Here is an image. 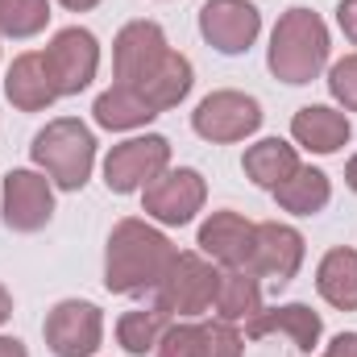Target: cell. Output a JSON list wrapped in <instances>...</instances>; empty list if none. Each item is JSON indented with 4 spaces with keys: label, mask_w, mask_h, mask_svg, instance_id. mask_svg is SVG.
<instances>
[{
    "label": "cell",
    "mask_w": 357,
    "mask_h": 357,
    "mask_svg": "<svg viewBox=\"0 0 357 357\" xmlns=\"http://www.w3.org/2000/svg\"><path fill=\"white\" fill-rule=\"evenodd\" d=\"M175 245L150 220L125 216L112 225L104 245V287L112 295H146L162 282L167 266L175 262Z\"/></svg>",
    "instance_id": "1"
},
{
    "label": "cell",
    "mask_w": 357,
    "mask_h": 357,
    "mask_svg": "<svg viewBox=\"0 0 357 357\" xmlns=\"http://www.w3.org/2000/svg\"><path fill=\"white\" fill-rule=\"evenodd\" d=\"M328 25L320 21V13L312 8H287L270 33L266 46V67L274 79L303 88L312 79H320V71L328 67Z\"/></svg>",
    "instance_id": "2"
},
{
    "label": "cell",
    "mask_w": 357,
    "mask_h": 357,
    "mask_svg": "<svg viewBox=\"0 0 357 357\" xmlns=\"http://www.w3.org/2000/svg\"><path fill=\"white\" fill-rule=\"evenodd\" d=\"M29 158L59 191H84L96 167V137L79 116H54L46 129L33 133Z\"/></svg>",
    "instance_id": "3"
},
{
    "label": "cell",
    "mask_w": 357,
    "mask_h": 357,
    "mask_svg": "<svg viewBox=\"0 0 357 357\" xmlns=\"http://www.w3.org/2000/svg\"><path fill=\"white\" fill-rule=\"evenodd\" d=\"M216 287H220V270L212 258L178 250L175 262L162 274V282L154 287V307H162L171 320H195V316L212 312Z\"/></svg>",
    "instance_id": "4"
},
{
    "label": "cell",
    "mask_w": 357,
    "mask_h": 357,
    "mask_svg": "<svg viewBox=\"0 0 357 357\" xmlns=\"http://www.w3.org/2000/svg\"><path fill=\"white\" fill-rule=\"evenodd\" d=\"M162 171H171V142L162 133H142L108 150L104 187L116 195H133V191H146Z\"/></svg>",
    "instance_id": "5"
},
{
    "label": "cell",
    "mask_w": 357,
    "mask_h": 357,
    "mask_svg": "<svg viewBox=\"0 0 357 357\" xmlns=\"http://www.w3.org/2000/svg\"><path fill=\"white\" fill-rule=\"evenodd\" d=\"M191 129L212 142V146H233V142H245L262 129V104L245 91H212L195 104L191 112Z\"/></svg>",
    "instance_id": "6"
},
{
    "label": "cell",
    "mask_w": 357,
    "mask_h": 357,
    "mask_svg": "<svg viewBox=\"0 0 357 357\" xmlns=\"http://www.w3.org/2000/svg\"><path fill=\"white\" fill-rule=\"evenodd\" d=\"M208 204V183L195 167H171L142 191V212L146 220H158L167 229L191 225Z\"/></svg>",
    "instance_id": "7"
},
{
    "label": "cell",
    "mask_w": 357,
    "mask_h": 357,
    "mask_svg": "<svg viewBox=\"0 0 357 357\" xmlns=\"http://www.w3.org/2000/svg\"><path fill=\"white\" fill-rule=\"evenodd\" d=\"M42 337L54 357H96L104 345V312L91 299H59L46 312Z\"/></svg>",
    "instance_id": "8"
},
{
    "label": "cell",
    "mask_w": 357,
    "mask_h": 357,
    "mask_svg": "<svg viewBox=\"0 0 357 357\" xmlns=\"http://www.w3.org/2000/svg\"><path fill=\"white\" fill-rule=\"evenodd\" d=\"M0 216L13 233H42L54 216V183L33 167L8 171L0 183Z\"/></svg>",
    "instance_id": "9"
},
{
    "label": "cell",
    "mask_w": 357,
    "mask_h": 357,
    "mask_svg": "<svg viewBox=\"0 0 357 357\" xmlns=\"http://www.w3.org/2000/svg\"><path fill=\"white\" fill-rule=\"evenodd\" d=\"M42 59H46V71H50L59 96H79L84 88H91V79L100 71V42L84 25H67L50 38Z\"/></svg>",
    "instance_id": "10"
},
{
    "label": "cell",
    "mask_w": 357,
    "mask_h": 357,
    "mask_svg": "<svg viewBox=\"0 0 357 357\" xmlns=\"http://www.w3.org/2000/svg\"><path fill=\"white\" fill-rule=\"evenodd\" d=\"M303 254H307V245H303V233L295 225L262 220L254 229V250H250L245 270H254L258 278H270V282L287 287L299 274V266H303Z\"/></svg>",
    "instance_id": "11"
},
{
    "label": "cell",
    "mask_w": 357,
    "mask_h": 357,
    "mask_svg": "<svg viewBox=\"0 0 357 357\" xmlns=\"http://www.w3.org/2000/svg\"><path fill=\"white\" fill-rule=\"evenodd\" d=\"M199 33L220 54H245L262 33V13L250 0H208L199 8Z\"/></svg>",
    "instance_id": "12"
},
{
    "label": "cell",
    "mask_w": 357,
    "mask_h": 357,
    "mask_svg": "<svg viewBox=\"0 0 357 357\" xmlns=\"http://www.w3.org/2000/svg\"><path fill=\"white\" fill-rule=\"evenodd\" d=\"M167 54H171V42H167L158 21H129V25H121V33L112 42L116 84H142L146 75L158 71V63Z\"/></svg>",
    "instance_id": "13"
},
{
    "label": "cell",
    "mask_w": 357,
    "mask_h": 357,
    "mask_svg": "<svg viewBox=\"0 0 357 357\" xmlns=\"http://www.w3.org/2000/svg\"><path fill=\"white\" fill-rule=\"evenodd\" d=\"M262 337H287L303 357L320 349L324 337V320L320 312H312L307 303H278V307H262L250 324H245V341H262Z\"/></svg>",
    "instance_id": "14"
},
{
    "label": "cell",
    "mask_w": 357,
    "mask_h": 357,
    "mask_svg": "<svg viewBox=\"0 0 357 357\" xmlns=\"http://www.w3.org/2000/svg\"><path fill=\"white\" fill-rule=\"evenodd\" d=\"M254 220H245L241 212L225 208V212H212L204 225H199V254L212 258L220 270L245 266L250 262V250H254Z\"/></svg>",
    "instance_id": "15"
},
{
    "label": "cell",
    "mask_w": 357,
    "mask_h": 357,
    "mask_svg": "<svg viewBox=\"0 0 357 357\" xmlns=\"http://www.w3.org/2000/svg\"><path fill=\"white\" fill-rule=\"evenodd\" d=\"M291 137L295 146L312 150V154H337L341 146H349L354 137V125L341 108H328V104H307L291 116Z\"/></svg>",
    "instance_id": "16"
},
{
    "label": "cell",
    "mask_w": 357,
    "mask_h": 357,
    "mask_svg": "<svg viewBox=\"0 0 357 357\" xmlns=\"http://www.w3.org/2000/svg\"><path fill=\"white\" fill-rule=\"evenodd\" d=\"M4 100L17 112H42V108H50L59 100V88H54V79L46 71V59L38 50L13 59V67L4 75Z\"/></svg>",
    "instance_id": "17"
},
{
    "label": "cell",
    "mask_w": 357,
    "mask_h": 357,
    "mask_svg": "<svg viewBox=\"0 0 357 357\" xmlns=\"http://www.w3.org/2000/svg\"><path fill=\"white\" fill-rule=\"evenodd\" d=\"M91 116L100 129H112V133H133V129H146L158 112L146 104V96L129 84H112L96 96L91 104Z\"/></svg>",
    "instance_id": "18"
},
{
    "label": "cell",
    "mask_w": 357,
    "mask_h": 357,
    "mask_svg": "<svg viewBox=\"0 0 357 357\" xmlns=\"http://www.w3.org/2000/svg\"><path fill=\"white\" fill-rule=\"evenodd\" d=\"M216 320L229 324H250L262 312V278L245 266L220 270V287H216V303H212Z\"/></svg>",
    "instance_id": "19"
},
{
    "label": "cell",
    "mask_w": 357,
    "mask_h": 357,
    "mask_svg": "<svg viewBox=\"0 0 357 357\" xmlns=\"http://www.w3.org/2000/svg\"><path fill=\"white\" fill-rule=\"evenodd\" d=\"M299 167H303V162H299V150H295L291 142H282V137H262V142H254V146L245 150V158H241L245 178H250L254 187H262V191H274L278 183H287Z\"/></svg>",
    "instance_id": "20"
},
{
    "label": "cell",
    "mask_w": 357,
    "mask_h": 357,
    "mask_svg": "<svg viewBox=\"0 0 357 357\" xmlns=\"http://www.w3.org/2000/svg\"><path fill=\"white\" fill-rule=\"evenodd\" d=\"M191 84H195V67H191V59L178 54V50H171V54L158 63L154 75H146L142 84H129V88L142 91L146 104H150L154 112H171V108H178V104L187 100Z\"/></svg>",
    "instance_id": "21"
},
{
    "label": "cell",
    "mask_w": 357,
    "mask_h": 357,
    "mask_svg": "<svg viewBox=\"0 0 357 357\" xmlns=\"http://www.w3.org/2000/svg\"><path fill=\"white\" fill-rule=\"evenodd\" d=\"M316 291L328 307L357 312V250H349V245L328 250L316 266Z\"/></svg>",
    "instance_id": "22"
},
{
    "label": "cell",
    "mask_w": 357,
    "mask_h": 357,
    "mask_svg": "<svg viewBox=\"0 0 357 357\" xmlns=\"http://www.w3.org/2000/svg\"><path fill=\"white\" fill-rule=\"evenodd\" d=\"M270 195H274L278 208L291 212V216H316V212H324L328 199H333V178L324 175L320 167H299L287 183H278Z\"/></svg>",
    "instance_id": "23"
},
{
    "label": "cell",
    "mask_w": 357,
    "mask_h": 357,
    "mask_svg": "<svg viewBox=\"0 0 357 357\" xmlns=\"http://www.w3.org/2000/svg\"><path fill=\"white\" fill-rule=\"evenodd\" d=\"M167 328H171V316L162 307H133L116 320V345L129 357H146L158 349Z\"/></svg>",
    "instance_id": "24"
},
{
    "label": "cell",
    "mask_w": 357,
    "mask_h": 357,
    "mask_svg": "<svg viewBox=\"0 0 357 357\" xmlns=\"http://www.w3.org/2000/svg\"><path fill=\"white\" fill-rule=\"evenodd\" d=\"M50 25V0H0V38L25 42Z\"/></svg>",
    "instance_id": "25"
},
{
    "label": "cell",
    "mask_w": 357,
    "mask_h": 357,
    "mask_svg": "<svg viewBox=\"0 0 357 357\" xmlns=\"http://www.w3.org/2000/svg\"><path fill=\"white\" fill-rule=\"evenodd\" d=\"M199 357H245V337L229 320L199 324Z\"/></svg>",
    "instance_id": "26"
},
{
    "label": "cell",
    "mask_w": 357,
    "mask_h": 357,
    "mask_svg": "<svg viewBox=\"0 0 357 357\" xmlns=\"http://www.w3.org/2000/svg\"><path fill=\"white\" fill-rule=\"evenodd\" d=\"M154 357H199V324L195 320H171Z\"/></svg>",
    "instance_id": "27"
},
{
    "label": "cell",
    "mask_w": 357,
    "mask_h": 357,
    "mask_svg": "<svg viewBox=\"0 0 357 357\" xmlns=\"http://www.w3.org/2000/svg\"><path fill=\"white\" fill-rule=\"evenodd\" d=\"M328 91L345 112H357V54H345L328 67Z\"/></svg>",
    "instance_id": "28"
},
{
    "label": "cell",
    "mask_w": 357,
    "mask_h": 357,
    "mask_svg": "<svg viewBox=\"0 0 357 357\" xmlns=\"http://www.w3.org/2000/svg\"><path fill=\"white\" fill-rule=\"evenodd\" d=\"M337 25H341V33L357 46V0H341L337 4Z\"/></svg>",
    "instance_id": "29"
},
{
    "label": "cell",
    "mask_w": 357,
    "mask_h": 357,
    "mask_svg": "<svg viewBox=\"0 0 357 357\" xmlns=\"http://www.w3.org/2000/svg\"><path fill=\"white\" fill-rule=\"evenodd\" d=\"M320 357H357V333H341V337H333Z\"/></svg>",
    "instance_id": "30"
},
{
    "label": "cell",
    "mask_w": 357,
    "mask_h": 357,
    "mask_svg": "<svg viewBox=\"0 0 357 357\" xmlns=\"http://www.w3.org/2000/svg\"><path fill=\"white\" fill-rule=\"evenodd\" d=\"M0 357H29V349L17 337H0Z\"/></svg>",
    "instance_id": "31"
},
{
    "label": "cell",
    "mask_w": 357,
    "mask_h": 357,
    "mask_svg": "<svg viewBox=\"0 0 357 357\" xmlns=\"http://www.w3.org/2000/svg\"><path fill=\"white\" fill-rule=\"evenodd\" d=\"M8 316H13V295H8V287L0 282V324H4Z\"/></svg>",
    "instance_id": "32"
},
{
    "label": "cell",
    "mask_w": 357,
    "mask_h": 357,
    "mask_svg": "<svg viewBox=\"0 0 357 357\" xmlns=\"http://www.w3.org/2000/svg\"><path fill=\"white\" fill-rule=\"evenodd\" d=\"M63 8H71V13H88V8H96L100 0H59Z\"/></svg>",
    "instance_id": "33"
},
{
    "label": "cell",
    "mask_w": 357,
    "mask_h": 357,
    "mask_svg": "<svg viewBox=\"0 0 357 357\" xmlns=\"http://www.w3.org/2000/svg\"><path fill=\"white\" fill-rule=\"evenodd\" d=\"M345 183H349V191L357 195V154L349 158V162H345Z\"/></svg>",
    "instance_id": "34"
}]
</instances>
